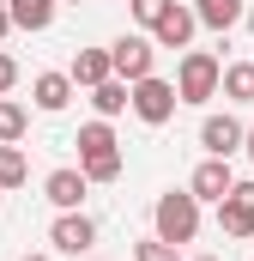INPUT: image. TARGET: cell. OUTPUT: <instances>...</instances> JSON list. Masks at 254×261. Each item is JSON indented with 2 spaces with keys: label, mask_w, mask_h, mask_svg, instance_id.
Here are the masks:
<instances>
[{
  "label": "cell",
  "mask_w": 254,
  "mask_h": 261,
  "mask_svg": "<svg viewBox=\"0 0 254 261\" xmlns=\"http://www.w3.org/2000/svg\"><path fill=\"white\" fill-rule=\"evenodd\" d=\"M6 6H12V24H18V31H49L61 0H6Z\"/></svg>",
  "instance_id": "5bb4252c"
},
{
  "label": "cell",
  "mask_w": 254,
  "mask_h": 261,
  "mask_svg": "<svg viewBox=\"0 0 254 261\" xmlns=\"http://www.w3.org/2000/svg\"><path fill=\"white\" fill-rule=\"evenodd\" d=\"M200 261H224V255H200Z\"/></svg>",
  "instance_id": "4316f807"
},
{
  "label": "cell",
  "mask_w": 254,
  "mask_h": 261,
  "mask_svg": "<svg viewBox=\"0 0 254 261\" xmlns=\"http://www.w3.org/2000/svg\"><path fill=\"white\" fill-rule=\"evenodd\" d=\"M30 97H37L43 116H61L67 103H73V73H37L30 79Z\"/></svg>",
  "instance_id": "7c38bea8"
},
{
  "label": "cell",
  "mask_w": 254,
  "mask_h": 261,
  "mask_svg": "<svg viewBox=\"0 0 254 261\" xmlns=\"http://www.w3.org/2000/svg\"><path fill=\"white\" fill-rule=\"evenodd\" d=\"M0 200H6V189H0Z\"/></svg>",
  "instance_id": "83f0119b"
},
{
  "label": "cell",
  "mask_w": 254,
  "mask_h": 261,
  "mask_svg": "<svg viewBox=\"0 0 254 261\" xmlns=\"http://www.w3.org/2000/svg\"><path fill=\"white\" fill-rule=\"evenodd\" d=\"M248 37H254V6H248Z\"/></svg>",
  "instance_id": "d4e9b609"
},
{
  "label": "cell",
  "mask_w": 254,
  "mask_h": 261,
  "mask_svg": "<svg viewBox=\"0 0 254 261\" xmlns=\"http://www.w3.org/2000/svg\"><path fill=\"white\" fill-rule=\"evenodd\" d=\"M218 225H224V237H254V182H236L218 200Z\"/></svg>",
  "instance_id": "8992f818"
},
{
  "label": "cell",
  "mask_w": 254,
  "mask_h": 261,
  "mask_svg": "<svg viewBox=\"0 0 254 261\" xmlns=\"http://www.w3.org/2000/svg\"><path fill=\"white\" fill-rule=\"evenodd\" d=\"M73 6H79V0H73Z\"/></svg>",
  "instance_id": "f1b7e54d"
},
{
  "label": "cell",
  "mask_w": 254,
  "mask_h": 261,
  "mask_svg": "<svg viewBox=\"0 0 254 261\" xmlns=\"http://www.w3.org/2000/svg\"><path fill=\"white\" fill-rule=\"evenodd\" d=\"M176 103H182V91H176L170 79H157V73L133 85V116H139L145 128H164V122L176 116Z\"/></svg>",
  "instance_id": "277c9868"
},
{
  "label": "cell",
  "mask_w": 254,
  "mask_h": 261,
  "mask_svg": "<svg viewBox=\"0 0 254 261\" xmlns=\"http://www.w3.org/2000/svg\"><path fill=\"white\" fill-rule=\"evenodd\" d=\"M12 85H18V61H12V55H0V97H6Z\"/></svg>",
  "instance_id": "7402d4cb"
},
{
  "label": "cell",
  "mask_w": 254,
  "mask_h": 261,
  "mask_svg": "<svg viewBox=\"0 0 254 261\" xmlns=\"http://www.w3.org/2000/svg\"><path fill=\"white\" fill-rule=\"evenodd\" d=\"M151 219H157V237L164 243H194V231H200V200H194V189H170V195H157V206H151Z\"/></svg>",
  "instance_id": "7a4b0ae2"
},
{
  "label": "cell",
  "mask_w": 254,
  "mask_h": 261,
  "mask_svg": "<svg viewBox=\"0 0 254 261\" xmlns=\"http://www.w3.org/2000/svg\"><path fill=\"white\" fill-rule=\"evenodd\" d=\"M127 6H133V18H139L145 31H157V18H164V12H170L176 0H127Z\"/></svg>",
  "instance_id": "44dd1931"
},
{
  "label": "cell",
  "mask_w": 254,
  "mask_h": 261,
  "mask_svg": "<svg viewBox=\"0 0 254 261\" xmlns=\"http://www.w3.org/2000/svg\"><path fill=\"white\" fill-rule=\"evenodd\" d=\"M248 164H254V128H248Z\"/></svg>",
  "instance_id": "cb8c5ba5"
},
{
  "label": "cell",
  "mask_w": 254,
  "mask_h": 261,
  "mask_svg": "<svg viewBox=\"0 0 254 261\" xmlns=\"http://www.w3.org/2000/svg\"><path fill=\"white\" fill-rule=\"evenodd\" d=\"M18 140H24V110L0 103V146H18Z\"/></svg>",
  "instance_id": "d6986e66"
},
{
  "label": "cell",
  "mask_w": 254,
  "mask_h": 261,
  "mask_svg": "<svg viewBox=\"0 0 254 261\" xmlns=\"http://www.w3.org/2000/svg\"><path fill=\"white\" fill-rule=\"evenodd\" d=\"M24 176H30V158L18 146H0V189H18Z\"/></svg>",
  "instance_id": "ac0fdd59"
},
{
  "label": "cell",
  "mask_w": 254,
  "mask_h": 261,
  "mask_svg": "<svg viewBox=\"0 0 254 261\" xmlns=\"http://www.w3.org/2000/svg\"><path fill=\"white\" fill-rule=\"evenodd\" d=\"M224 97L230 103H254V61H230L224 67Z\"/></svg>",
  "instance_id": "e0dca14e"
},
{
  "label": "cell",
  "mask_w": 254,
  "mask_h": 261,
  "mask_svg": "<svg viewBox=\"0 0 254 261\" xmlns=\"http://www.w3.org/2000/svg\"><path fill=\"white\" fill-rule=\"evenodd\" d=\"M176 91H182V103H212L224 91V61L206 55V49H188L182 67H176Z\"/></svg>",
  "instance_id": "3957f363"
},
{
  "label": "cell",
  "mask_w": 254,
  "mask_h": 261,
  "mask_svg": "<svg viewBox=\"0 0 254 261\" xmlns=\"http://www.w3.org/2000/svg\"><path fill=\"white\" fill-rule=\"evenodd\" d=\"M6 31H18V24H12V6L0 0V37H6Z\"/></svg>",
  "instance_id": "603a6c76"
},
{
  "label": "cell",
  "mask_w": 254,
  "mask_h": 261,
  "mask_svg": "<svg viewBox=\"0 0 254 261\" xmlns=\"http://www.w3.org/2000/svg\"><path fill=\"white\" fill-rule=\"evenodd\" d=\"M49 243H55L61 255H85V249L97 243V225H91L85 213H61V219H55V231H49Z\"/></svg>",
  "instance_id": "9c48e42d"
},
{
  "label": "cell",
  "mask_w": 254,
  "mask_h": 261,
  "mask_svg": "<svg viewBox=\"0 0 254 261\" xmlns=\"http://www.w3.org/2000/svg\"><path fill=\"white\" fill-rule=\"evenodd\" d=\"M188 189H194V200H224L230 189H236V176H230V158H206V164L188 176Z\"/></svg>",
  "instance_id": "30bf717a"
},
{
  "label": "cell",
  "mask_w": 254,
  "mask_h": 261,
  "mask_svg": "<svg viewBox=\"0 0 254 261\" xmlns=\"http://www.w3.org/2000/svg\"><path fill=\"white\" fill-rule=\"evenodd\" d=\"M24 261H49V255H24Z\"/></svg>",
  "instance_id": "484cf974"
},
{
  "label": "cell",
  "mask_w": 254,
  "mask_h": 261,
  "mask_svg": "<svg viewBox=\"0 0 254 261\" xmlns=\"http://www.w3.org/2000/svg\"><path fill=\"white\" fill-rule=\"evenodd\" d=\"M79 170H85L91 182H115V176H121V146H115V128H109L103 116L79 128Z\"/></svg>",
  "instance_id": "6da1fadb"
},
{
  "label": "cell",
  "mask_w": 254,
  "mask_h": 261,
  "mask_svg": "<svg viewBox=\"0 0 254 261\" xmlns=\"http://www.w3.org/2000/svg\"><path fill=\"white\" fill-rule=\"evenodd\" d=\"M85 189H91V176H85V170H49V182H43L49 206H61V213H79Z\"/></svg>",
  "instance_id": "8fae6325"
},
{
  "label": "cell",
  "mask_w": 254,
  "mask_h": 261,
  "mask_svg": "<svg viewBox=\"0 0 254 261\" xmlns=\"http://www.w3.org/2000/svg\"><path fill=\"white\" fill-rule=\"evenodd\" d=\"M194 12H200L206 31H230V24L242 18V0H194Z\"/></svg>",
  "instance_id": "2e32d148"
},
{
  "label": "cell",
  "mask_w": 254,
  "mask_h": 261,
  "mask_svg": "<svg viewBox=\"0 0 254 261\" xmlns=\"http://www.w3.org/2000/svg\"><path fill=\"white\" fill-rule=\"evenodd\" d=\"M127 103H133V85H127V79H103V85L91 91V110H97L103 122H109V116H121Z\"/></svg>",
  "instance_id": "9a60e30c"
},
{
  "label": "cell",
  "mask_w": 254,
  "mask_h": 261,
  "mask_svg": "<svg viewBox=\"0 0 254 261\" xmlns=\"http://www.w3.org/2000/svg\"><path fill=\"white\" fill-rule=\"evenodd\" d=\"M133 261H182V249L164 237H145V243H133Z\"/></svg>",
  "instance_id": "ffe728a7"
},
{
  "label": "cell",
  "mask_w": 254,
  "mask_h": 261,
  "mask_svg": "<svg viewBox=\"0 0 254 261\" xmlns=\"http://www.w3.org/2000/svg\"><path fill=\"white\" fill-rule=\"evenodd\" d=\"M103 79H115V55H109V49H79V55H73V85L97 91Z\"/></svg>",
  "instance_id": "4fadbf2b"
},
{
  "label": "cell",
  "mask_w": 254,
  "mask_h": 261,
  "mask_svg": "<svg viewBox=\"0 0 254 261\" xmlns=\"http://www.w3.org/2000/svg\"><path fill=\"white\" fill-rule=\"evenodd\" d=\"M109 55H115V79H127V85H139V79H151V67H157V43L133 31V37H121V43H115Z\"/></svg>",
  "instance_id": "5b68a950"
},
{
  "label": "cell",
  "mask_w": 254,
  "mask_h": 261,
  "mask_svg": "<svg viewBox=\"0 0 254 261\" xmlns=\"http://www.w3.org/2000/svg\"><path fill=\"white\" fill-rule=\"evenodd\" d=\"M194 31H200V12H194V6H170V12L157 18L151 43H157V49H188V43H194Z\"/></svg>",
  "instance_id": "ba28073f"
},
{
  "label": "cell",
  "mask_w": 254,
  "mask_h": 261,
  "mask_svg": "<svg viewBox=\"0 0 254 261\" xmlns=\"http://www.w3.org/2000/svg\"><path fill=\"white\" fill-rule=\"evenodd\" d=\"M200 146H206V158H230L236 146H248V128L236 116H206L200 122Z\"/></svg>",
  "instance_id": "52a82bcc"
}]
</instances>
